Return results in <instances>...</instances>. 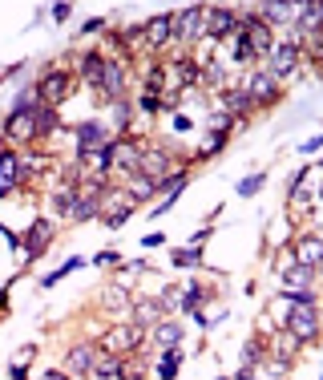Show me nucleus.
<instances>
[{
  "mask_svg": "<svg viewBox=\"0 0 323 380\" xmlns=\"http://www.w3.org/2000/svg\"><path fill=\"white\" fill-rule=\"evenodd\" d=\"M69 12H73L69 4H53V21H69Z\"/></svg>",
  "mask_w": 323,
  "mask_h": 380,
  "instance_id": "obj_42",
  "label": "nucleus"
},
{
  "mask_svg": "<svg viewBox=\"0 0 323 380\" xmlns=\"http://www.w3.org/2000/svg\"><path fill=\"white\" fill-rule=\"evenodd\" d=\"M129 316L138 328H158L162 316H166V308H162V299H138L134 308H129Z\"/></svg>",
  "mask_w": 323,
  "mask_h": 380,
  "instance_id": "obj_14",
  "label": "nucleus"
},
{
  "mask_svg": "<svg viewBox=\"0 0 323 380\" xmlns=\"http://www.w3.org/2000/svg\"><path fill=\"white\" fill-rule=\"evenodd\" d=\"M320 198H323V190H320Z\"/></svg>",
  "mask_w": 323,
  "mask_h": 380,
  "instance_id": "obj_50",
  "label": "nucleus"
},
{
  "mask_svg": "<svg viewBox=\"0 0 323 380\" xmlns=\"http://www.w3.org/2000/svg\"><path fill=\"white\" fill-rule=\"evenodd\" d=\"M21 187V158L12 150H0V198Z\"/></svg>",
  "mask_w": 323,
  "mask_h": 380,
  "instance_id": "obj_13",
  "label": "nucleus"
},
{
  "mask_svg": "<svg viewBox=\"0 0 323 380\" xmlns=\"http://www.w3.org/2000/svg\"><path fill=\"white\" fill-rule=\"evenodd\" d=\"M37 129H41V134H53V129H57V109L37 105Z\"/></svg>",
  "mask_w": 323,
  "mask_h": 380,
  "instance_id": "obj_35",
  "label": "nucleus"
},
{
  "mask_svg": "<svg viewBox=\"0 0 323 380\" xmlns=\"http://www.w3.org/2000/svg\"><path fill=\"white\" fill-rule=\"evenodd\" d=\"M242 94L251 97V105H271V101H279V81L271 73H251L242 81Z\"/></svg>",
  "mask_w": 323,
  "mask_h": 380,
  "instance_id": "obj_6",
  "label": "nucleus"
},
{
  "mask_svg": "<svg viewBox=\"0 0 323 380\" xmlns=\"http://www.w3.org/2000/svg\"><path fill=\"white\" fill-rule=\"evenodd\" d=\"M299 53H303V45L299 41H283V45H275V61H271V77L279 81V77H291L295 65H299Z\"/></svg>",
  "mask_w": 323,
  "mask_h": 380,
  "instance_id": "obj_8",
  "label": "nucleus"
},
{
  "mask_svg": "<svg viewBox=\"0 0 323 380\" xmlns=\"http://www.w3.org/2000/svg\"><path fill=\"white\" fill-rule=\"evenodd\" d=\"M170 166H174V162H170L166 150H146L142 162H138V174H146L149 182H166V178H170Z\"/></svg>",
  "mask_w": 323,
  "mask_h": 380,
  "instance_id": "obj_11",
  "label": "nucleus"
},
{
  "mask_svg": "<svg viewBox=\"0 0 323 380\" xmlns=\"http://www.w3.org/2000/svg\"><path fill=\"white\" fill-rule=\"evenodd\" d=\"M190 126H194V122H190L186 114H178V118H174V129H178V134H186V129H190Z\"/></svg>",
  "mask_w": 323,
  "mask_h": 380,
  "instance_id": "obj_44",
  "label": "nucleus"
},
{
  "mask_svg": "<svg viewBox=\"0 0 323 380\" xmlns=\"http://www.w3.org/2000/svg\"><path fill=\"white\" fill-rule=\"evenodd\" d=\"M41 105V101H37ZM37 105H29V109H12L8 114V122H4V134L12 138V142H32L41 129H37Z\"/></svg>",
  "mask_w": 323,
  "mask_h": 380,
  "instance_id": "obj_5",
  "label": "nucleus"
},
{
  "mask_svg": "<svg viewBox=\"0 0 323 380\" xmlns=\"http://www.w3.org/2000/svg\"><path fill=\"white\" fill-rule=\"evenodd\" d=\"M178 364H182V352H178V348H166V352H162V360H158V380H174Z\"/></svg>",
  "mask_w": 323,
  "mask_h": 380,
  "instance_id": "obj_29",
  "label": "nucleus"
},
{
  "mask_svg": "<svg viewBox=\"0 0 323 380\" xmlns=\"http://www.w3.org/2000/svg\"><path fill=\"white\" fill-rule=\"evenodd\" d=\"M174 25H178L174 12H162V17L146 21V25H142V36H146V45H149V49H162V45L174 36Z\"/></svg>",
  "mask_w": 323,
  "mask_h": 380,
  "instance_id": "obj_10",
  "label": "nucleus"
},
{
  "mask_svg": "<svg viewBox=\"0 0 323 380\" xmlns=\"http://www.w3.org/2000/svg\"><path fill=\"white\" fill-rule=\"evenodd\" d=\"M182 187H186V174H182V170H178V174H170L166 182H158V190H166V198H170V202L182 194Z\"/></svg>",
  "mask_w": 323,
  "mask_h": 380,
  "instance_id": "obj_39",
  "label": "nucleus"
},
{
  "mask_svg": "<svg viewBox=\"0 0 323 380\" xmlns=\"http://www.w3.org/2000/svg\"><path fill=\"white\" fill-rule=\"evenodd\" d=\"M121 368H125V364H121V356L97 348V360H93V372H89V377H93V380H114V377H121Z\"/></svg>",
  "mask_w": 323,
  "mask_h": 380,
  "instance_id": "obj_21",
  "label": "nucleus"
},
{
  "mask_svg": "<svg viewBox=\"0 0 323 380\" xmlns=\"http://www.w3.org/2000/svg\"><path fill=\"white\" fill-rule=\"evenodd\" d=\"M8 377H12V380H29V368H25V364H12V368H8Z\"/></svg>",
  "mask_w": 323,
  "mask_h": 380,
  "instance_id": "obj_43",
  "label": "nucleus"
},
{
  "mask_svg": "<svg viewBox=\"0 0 323 380\" xmlns=\"http://www.w3.org/2000/svg\"><path fill=\"white\" fill-rule=\"evenodd\" d=\"M295 263L299 267H323V239L320 235H307V239H299V247H295Z\"/></svg>",
  "mask_w": 323,
  "mask_h": 380,
  "instance_id": "obj_15",
  "label": "nucleus"
},
{
  "mask_svg": "<svg viewBox=\"0 0 323 380\" xmlns=\"http://www.w3.org/2000/svg\"><path fill=\"white\" fill-rule=\"evenodd\" d=\"M65 97H69V73H65V69H49V73L37 81V101L49 105V109H57Z\"/></svg>",
  "mask_w": 323,
  "mask_h": 380,
  "instance_id": "obj_3",
  "label": "nucleus"
},
{
  "mask_svg": "<svg viewBox=\"0 0 323 380\" xmlns=\"http://www.w3.org/2000/svg\"><path fill=\"white\" fill-rule=\"evenodd\" d=\"M202 299H206V287L190 284V287H186V295H182V312H186V316H194V312L202 308Z\"/></svg>",
  "mask_w": 323,
  "mask_h": 380,
  "instance_id": "obj_32",
  "label": "nucleus"
},
{
  "mask_svg": "<svg viewBox=\"0 0 323 380\" xmlns=\"http://www.w3.org/2000/svg\"><path fill=\"white\" fill-rule=\"evenodd\" d=\"M178 36L182 41H206V8H190L182 12V25H178Z\"/></svg>",
  "mask_w": 323,
  "mask_h": 380,
  "instance_id": "obj_17",
  "label": "nucleus"
},
{
  "mask_svg": "<svg viewBox=\"0 0 323 380\" xmlns=\"http://www.w3.org/2000/svg\"><path fill=\"white\" fill-rule=\"evenodd\" d=\"M105 29V21H97V17H93V21H85V32H101Z\"/></svg>",
  "mask_w": 323,
  "mask_h": 380,
  "instance_id": "obj_46",
  "label": "nucleus"
},
{
  "mask_svg": "<svg viewBox=\"0 0 323 380\" xmlns=\"http://www.w3.org/2000/svg\"><path fill=\"white\" fill-rule=\"evenodd\" d=\"M235 61L238 65L255 61V49H251V41H247V32H242V29H238V36H235Z\"/></svg>",
  "mask_w": 323,
  "mask_h": 380,
  "instance_id": "obj_34",
  "label": "nucleus"
},
{
  "mask_svg": "<svg viewBox=\"0 0 323 380\" xmlns=\"http://www.w3.org/2000/svg\"><path fill=\"white\" fill-rule=\"evenodd\" d=\"M320 380H323V377H320Z\"/></svg>",
  "mask_w": 323,
  "mask_h": 380,
  "instance_id": "obj_51",
  "label": "nucleus"
},
{
  "mask_svg": "<svg viewBox=\"0 0 323 380\" xmlns=\"http://www.w3.org/2000/svg\"><path fill=\"white\" fill-rule=\"evenodd\" d=\"M311 279H315V271L311 267H287L283 271V295H299V291H311Z\"/></svg>",
  "mask_w": 323,
  "mask_h": 380,
  "instance_id": "obj_19",
  "label": "nucleus"
},
{
  "mask_svg": "<svg viewBox=\"0 0 323 380\" xmlns=\"http://www.w3.org/2000/svg\"><path fill=\"white\" fill-rule=\"evenodd\" d=\"M222 146H227V134H218V129H210V134H206V138H202V146H198V154H194V158H214V154H218Z\"/></svg>",
  "mask_w": 323,
  "mask_h": 380,
  "instance_id": "obj_30",
  "label": "nucleus"
},
{
  "mask_svg": "<svg viewBox=\"0 0 323 380\" xmlns=\"http://www.w3.org/2000/svg\"><path fill=\"white\" fill-rule=\"evenodd\" d=\"M101 304H105L110 312H125V316H129V287L114 279V284L101 291Z\"/></svg>",
  "mask_w": 323,
  "mask_h": 380,
  "instance_id": "obj_24",
  "label": "nucleus"
},
{
  "mask_svg": "<svg viewBox=\"0 0 323 380\" xmlns=\"http://www.w3.org/2000/svg\"><path fill=\"white\" fill-rule=\"evenodd\" d=\"M93 360H97V348H93V344H73L65 368H69L73 377H89V372H93Z\"/></svg>",
  "mask_w": 323,
  "mask_h": 380,
  "instance_id": "obj_16",
  "label": "nucleus"
},
{
  "mask_svg": "<svg viewBox=\"0 0 323 380\" xmlns=\"http://www.w3.org/2000/svg\"><path fill=\"white\" fill-rule=\"evenodd\" d=\"M323 29V4H303L299 12H295V32L299 36H311V32Z\"/></svg>",
  "mask_w": 323,
  "mask_h": 380,
  "instance_id": "obj_18",
  "label": "nucleus"
},
{
  "mask_svg": "<svg viewBox=\"0 0 323 380\" xmlns=\"http://www.w3.org/2000/svg\"><path fill=\"white\" fill-rule=\"evenodd\" d=\"M263 174H247V178H242V182H238V198H255V194H259V190H263Z\"/></svg>",
  "mask_w": 323,
  "mask_h": 380,
  "instance_id": "obj_36",
  "label": "nucleus"
},
{
  "mask_svg": "<svg viewBox=\"0 0 323 380\" xmlns=\"http://www.w3.org/2000/svg\"><path fill=\"white\" fill-rule=\"evenodd\" d=\"M49 239H53V219H32L29 235H25V255L37 259V255H45L49 247Z\"/></svg>",
  "mask_w": 323,
  "mask_h": 380,
  "instance_id": "obj_12",
  "label": "nucleus"
},
{
  "mask_svg": "<svg viewBox=\"0 0 323 380\" xmlns=\"http://www.w3.org/2000/svg\"><path fill=\"white\" fill-rule=\"evenodd\" d=\"M41 380H69V377H65V372H45Z\"/></svg>",
  "mask_w": 323,
  "mask_h": 380,
  "instance_id": "obj_48",
  "label": "nucleus"
},
{
  "mask_svg": "<svg viewBox=\"0 0 323 380\" xmlns=\"http://www.w3.org/2000/svg\"><path fill=\"white\" fill-rule=\"evenodd\" d=\"M271 348H275V360H279V364H291V360H295V352H299V340H295L291 332L283 328V332L275 336V344H271Z\"/></svg>",
  "mask_w": 323,
  "mask_h": 380,
  "instance_id": "obj_27",
  "label": "nucleus"
},
{
  "mask_svg": "<svg viewBox=\"0 0 323 380\" xmlns=\"http://www.w3.org/2000/svg\"><path fill=\"white\" fill-rule=\"evenodd\" d=\"M263 360H267V348L259 340H247V344H242V368H255V364H263Z\"/></svg>",
  "mask_w": 323,
  "mask_h": 380,
  "instance_id": "obj_33",
  "label": "nucleus"
},
{
  "mask_svg": "<svg viewBox=\"0 0 323 380\" xmlns=\"http://www.w3.org/2000/svg\"><path fill=\"white\" fill-rule=\"evenodd\" d=\"M287 332H291L299 344L315 340L320 336V312L311 304H291V316H287Z\"/></svg>",
  "mask_w": 323,
  "mask_h": 380,
  "instance_id": "obj_2",
  "label": "nucleus"
},
{
  "mask_svg": "<svg viewBox=\"0 0 323 380\" xmlns=\"http://www.w3.org/2000/svg\"><path fill=\"white\" fill-rule=\"evenodd\" d=\"M242 21H238L235 8H206V36L210 41H222V36H238Z\"/></svg>",
  "mask_w": 323,
  "mask_h": 380,
  "instance_id": "obj_4",
  "label": "nucleus"
},
{
  "mask_svg": "<svg viewBox=\"0 0 323 380\" xmlns=\"http://www.w3.org/2000/svg\"><path fill=\"white\" fill-rule=\"evenodd\" d=\"M218 380H231V377H218Z\"/></svg>",
  "mask_w": 323,
  "mask_h": 380,
  "instance_id": "obj_49",
  "label": "nucleus"
},
{
  "mask_svg": "<svg viewBox=\"0 0 323 380\" xmlns=\"http://www.w3.org/2000/svg\"><path fill=\"white\" fill-rule=\"evenodd\" d=\"M125 194H129L134 202H146V198L158 194V182H149L146 174H134V178H129V187H125Z\"/></svg>",
  "mask_w": 323,
  "mask_h": 380,
  "instance_id": "obj_28",
  "label": "nucleus"
},
{
  "mask_svg": "<svg viewBox=\"0 0 323 380\" xmlns=\"http://www.w3.org/2000/svg\"><path fill=\"white\" fill-rule=\"evenodd\" d=\"M129 118H134V105H129V101H125V97H121V101H114V126H129Z\"/></svg>",
  "mask_w": 323,
  "mask_h": 380,
  "instance_id": "obj_40",
  "label": "nucleus"
},
{
  "mask_svg": "<svg viewBox=\"0 0 323 380\" xmlns=\"http://www.w3.org/2000/svg\"><path fill=\"white\" fill-rule=\"evenodd\" d=\"M142 109H146V114H158V109H162V97H158V94H142Z\"/></svg>",
  "mask_w": 323,
  "mask_h": 380,
  "instance_id": "obj_41",
  "label": "nucleus"
},
{
  "mask_svg": "<svg viewBox=\"0 0 323 380\" xmlns=\"http://www.w3.org/2000/svg\"><path fill=\"white\" fill-rule=\"evenodd\" d=\"M118 259H121L118 251H101V255H97V259H93V263H118Z\"/></svg>",
  "mask_w": 323,
  "mask_h": 380,
  "instance_id": "obj_45",
  "label": "nucleus"
},
{
  "mask_svg": "<svg viewBox=\"0 0 323 380\" xmlns=\"http://www.w3.org/2000/svg\"><path fill=\"white\" fill-rule=\"evenodd\" d=\"M242 32H247L251 49H255V57H271V53H275V41H271V25H263L259 17H247V21H242Z\"/></svg>",
  "mask_w": 323,
  "mask_h": 380,
  "instance_id": "obj_9",
  "label": "nucleus"
},
{
  "mask_svg": "<svg viewBox=\"0 0 323 380\" xmlns=\"http://www.w3.org/2000/svg\"><path fill=\"white\" fill-rule=\"evenodd\" d=\"M105 57H101V53H85V57H81V77H85L89 85H101V77H105Z\"/></svg>",
  "mask_w": 323,
  "mask_h": 380,
  "instance_id": "obj_26",
  "label": "nucleus"
},
{
  "mask_svg": "<svg viewBox=\"0 0 323 380\" xmlns=\"http://www.w3.org/2000/svg\"><path fill=\"white\" fill-rule=\"evenodd\" d=\"M222 105H227V114L235 118V114H247V109H251V97L242 94V89H227V94H222Z\"/></svg>",
  "mask_w": 323,
  "mask_h": 380,
  "instance_id": "obj_31",
  "label": "nucleus"
},
{
  "mask_svg": "<svg viewBox=\"0 0 323 380\" xmlns=\"http://www.w3.org/2000/svg\"><path fill=\"white\" fill-rule=\"evenodd\" d=\"M295 12H299V8H287V4H263L255 17H259L263 25H295Z\"/></svg>",
  "mask_w": 323,
  "mask_h": 380,
  "instance_id": "obj_25",
  "label": "nucleus"
},
{
  "mask_svg": "<svg viewBox=\"0 0 323 380\" xmlns=\"http://www.w3.org/2000/svg\"><path fill=\"white\" fill-rule=\"evenodd\" d=\"M110 150H114V166H118V170H125V174H138V162H142V154H138V146H134V142H114Z\"/></svg>",
  "mask_w": 323,
  "mask_h": 380,
  "instance_id": "obj_22",
  "label": "nucleus"
},
{
  "mask_svg": "<svg viewBox=\"0 0 323 380\" xmlns=\"http://www.w3.org/2000/svg\"><path fill=\"white\" fill-rule=\"evenodd\" d=\"M235 380H255V368H242V372H238Z\"/></svg>",
  "mask_w": 323,
  "mask_h": 380,
  "instance_id": "obj_47",
  "label": "nucleus"
},
{
  "mask_svg": "<svg viewBox=\"0 0 323 380\" xmlns=\"http://www.w3.org/2000/svg\"><path fill=\"white\" fill-rule=\"evenodd\" d=\"M77 267H81V259H77V255H73V259H65V267H57L53 275H45V279H41V287H53V284H61V279H65L69 271H77Z\"/></svg>",
  "mask_w": 323,
  "mask_h": 380,
  "instance_id": "obj_37",
  "label": "nucleus"
},
{
  "mask_svg": "<svg viewBox=\"0 0 323 380\" xmlns=\"http://www.w3.org/2000/svg\"><path fill=\"white\" fill-rule=\"evenodd\" d=\"M174 263L178 267H198V263H202V251H198V247H178Z\"/></svg>",
  "mask_w": 323,
  "mask_h": 380,
  "instance_id": "obj_38",
  "label": "nucleus"
},
{
  "mask_svg": "<svg viewBox=\"0 0 323 380\" xmlns=\"http://www.w3.org/2000/svg\"><path fill=\"white\" fill-rule=\"evenodd\" d=\"M97 89H105V97L110 101H121L125 97V69H121L118 61H110L105 65V77H101V85Z\"/></svg>",
  "mask_w": 323,
  "mask_h": 380,
  "instance_id": "obj_20",
  "label": "nucleus"
},
{
  "mask_svg": "<svg viewBox=\"0 0 323 380\" xmlns=\"http://www.w3.org/2000/svg\"><path fill=\"white\" fill-rule=\"evenodd\" d=\"M101 211H105V226L118 231V226H125V219L134 215V198H129L125 190H114L110 198H101Z\"/></svg>",
  "mask_w": 323,
  "mask_h": 380,
  "instance_id": "obj_7",
  "label": "nucleus"
},
{
  "mask_svg": "<svg viewBox=\"0 0 323 380\" xmlns=\"http://www.w3.org/2000/svg\"><path fill=\"white\" fill-rule=\"evenodd\" d=\"M142 336H146V328H138V324H114V328L101 332V352L129 356V352L142 348Z\"/></svg>",
  "mask_w": 323,
  "mask_h": 380,
  "instance_id": "obj_1",
  "label": "nucleus"
},
{
  "mask_svg": "<svg viewBox=\"0 0 323 380\" xmlns=\"http://www.w3.org/2000/svg\"><path fill=\"white\" fill-rule=\"evenodd\" d=\"M154 344L166 352V348H178L182 344V324L178 319H162L158 328H154Z\"/></svg>",
  "mask_w": 323,
  "mask_h": 380,
  "instance_id": "obj_23",
  "label": "nucleus"
}]
</instances>
